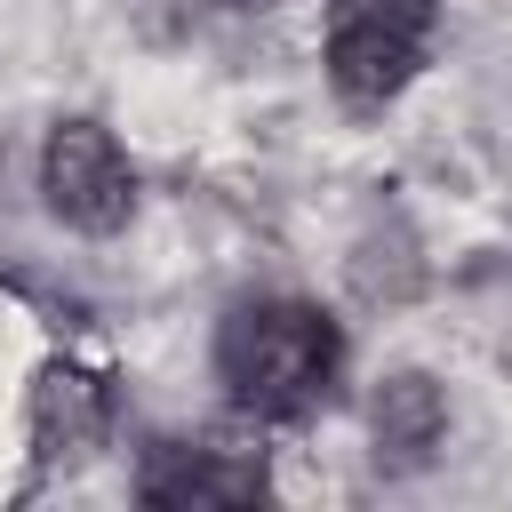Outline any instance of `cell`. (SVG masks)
I'll list each match as a JSON object with an SVG mask.
<instances>
[{
	"label": "cell",
	"instance_id": "obj_1",
	"mask_svg": "<svg viewBox=\"0 0 512 512\" xmlns=\"http://www.w3.org/2000/svg\"><path fill=\"white\" fill-rule=\"evenodd\" d=\"M216 368L240 408L304 416L336 376V328L312 304H240L216 336Z\"/></svg>",
	"mask_w": 512,
	"mask_h": 512
},
{
	"label": "cell",
	"instance_id": "obj_2",
	"mask_svg": "<svg viewBox=\"0 0 512 512\" xmlns=\"http://www.w3.org/2000/svg\"><path fill=\"white\" fill-rule=\"evenodd\" d=\"M40 192L72 232H120L136 208V176L120 160V144L96 120H64L40 152Z\"/></svg>",
	"mask_w": 512,
	"mask_h": 512
},
{
	"label": "cell",
	"instance_id": "obj_3",
	"mask_svg": "<svg viewBox=\"0 0 512 512\" xmlns=\"http://www.w3.org/2000/svg\"><path fill=\"white\" fill-rule=\"evenodd\" d=\"M424 64V32H400V24H368V16H328V80L352 96V104H384L416 80Z\"/></svg>",
	"mask_w": 512,
	"mask_h": 512
},
{
	"label": "cell",
	"instance_id": "obj_4",
	"mask_svg": "<svg viewBox=\"0 0 512 512\" xmlns=\"http://www.w3.org/2000/svg\"><path fill=\"white\" fill-rule=\"evenodd\" d=\"M264 496V456H248V448H224V440H208V448H160L152 464H144V504H256Z\"/></svg>",
	"mask_w": 512,
	"mask_h": 512
},
{
	"label": "cell",
	"instance_id": "obj_5",
	"mask_svg": "<svg viewBox=\"0 0 512 512\" xmlns=\"http://www.w3.org/2000/svg\"><path fill=\"white\" fill-rule=\"evenodd\" d=\"M368 424H376V464L416 472V464H432V448H440V432H448V400H440V384H432V376L400 368V376H384V384H376Z\"/></svg>",
	"mask_w": 512,
	"mask_h": 512
},
{
	"label": "cell",
	"instance_id": "obj_6",
	"mask_svg": "<svg viewBox=\"0 0 512 512\" xmlns=\"http://www.w3.org/2000/svg\"><path fill=\"white\" fill-rule=\"evenodd\" d=\"M96 432H104V384L72 360H48L32 384V448L56 464V456L96 448Z\"/></svg>",
	"mask_w": 512,
	"mask_h": 512
},
{
	"label": "cell",
	"instance_id": "obj_7",
	"mask_svg": "<svg viewBox=\"0 0 512 512\" xmlns=\"http://www.w3.org/2000/svg\"><path fill=\"white\" fill-rule=\"evenodd\" d=\"M336 16H368V24H400V32H432V0H336Z\"/></svg>",
	"mask_w": 512,
	"mask_h": 512
}]
</instances>
